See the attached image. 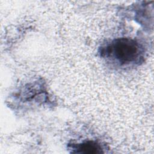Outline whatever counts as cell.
<instances>
[{
    "label": "cell",
    "mask_w": 154,
    "mask_h": 154,
    "mask_svg": "<svg viewBox=\"0 0 154 154\" xmlns=\"http://www.w3.org/2000/svg\"><path fill=\"white\" fill-rule=\"evenodd\" d=\"M142 52L140 44L134 39L120 38L114 40L106 47L105 54L120 65L137 62Z\"/></svg>",
    "instance_id": "obj_1"
},
{
    "label": "cell",
    "mask_w": 154,
    "mask_h": 154,
    "mask_svg": "<svg viewBox=\"0 0 154 154\" xmlns=\"http://www.w3.org/2000/svg\"><path fill=\"white\" fill-rule=\"evenodd\" d=\"M78 153H100L101 147L99 144L93 141H87L85 143L77 144L73 147Z\"/></svg>",
    "instance_id": "obj_2"
}]
</instances>
